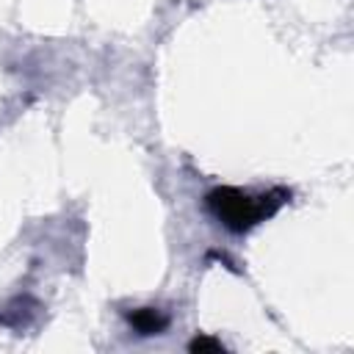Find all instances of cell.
I'll return each instance as SVG.
<instances>
[{
  "label": "cell",
  "instance_id": "cell-1",
  "mask_svg": "<svg viewBox=\"0 0 354 354\" xmlns=\"http://www.w3.org/2000/svg\"><path fill=\"white\" fill-rule=\"evenodd\" d=\"M290 202L288 188H271L266 194H249L235 185H216L205 194V207L221 227H227L235 235L249 232L260 221L271 218L282 205Z\"/></svg>",
  "mask_w": 354,
  "mask_h": 354
},
{
  "label": "cell",
  "instance_id": "cell-3",
  "mask_svg": "<svg viewBox=\"0 0 354 354\" xmlns=\"http://www.w3.org/2000/svg\"><path fill=\"white\" fill-rule=\"evenodd\" d=\"M188 351L191 354H205V351H224V343L216 340V337H207V335H196L191 343H188Z\"/></svg>",
  "mask_w": 354,
  "mask_h": 354
},
{
  "label": "cell",
  "instance_id": "cell-2",
  "mask_svg": "<svg viewBox=\"0 0 354 354\" xmlns=\"http://www.w3.org/2000/svg\"><path fill=\"white\" fill-rule=\"evenodd\" d=\"M127 324L133 332H138L141 337H152V335H163L169 326V315L158 307H136L127 315Z\"/></svg>",
  "mask_w": 354,
  "mask_h": 354
}]
</instances>
